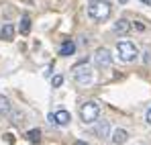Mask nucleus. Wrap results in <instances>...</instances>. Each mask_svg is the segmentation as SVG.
<instances>
[{"label":"nucleus","mask_w":151,"mask_h":145,"mask_svg":"<svg viewBox=\"0 0 151 145\" xmlns=\"http://www.w3.org/2000/svg\"><path fill=\"white\" fill-rule=\"evenodd\" d=\"M110 12H112V6L106 0H92L88 4V17L96 23H104L110 17Z\"/></svg>","instance_id":"obj_1"},{"label":"nucleus","mask_w":151,"mask_h":145,"mask_svg":"<svg viewBox=\"0 0 151 145\" xmlns=\"http://www.w3.org/2000/svg\"><path fill=\"white\" fill-rule=\"evenodd\" d=\"M80 117H82V121L86 123V125L96 123V121H98V117H100V106H98V102H96V100H88V102H84L82 108H80Z\"/></svg>","instance_id":"obj_2"},{"label":"nucleus","mask_w":151,"mask_h":145,"mask_svg":"<svg viewBox=\"0 0 151 145\" xmlns=\"http://www.w3.org/2000/svg\"><path fill=\"white\" fill-rule=\"evenodd\" d=\"M116 49H119V57H121L123 61H135V57L139 55L135 43H131V41H127V39L125 41H119Z\"/></svg>","instance_id":"obj_3"},{"label":"nucleus","mask_w":151,"mask_h":145,"mask_svg":"<svg viewBox=\"0 0 151 145\" xmlns=\"http://www.w3.org/2000/svg\"><path fill=\"white\" fill-rule=\"evenodd\" d=\"M94 63H96L98 68H110V66H112V55H110V51H108V49H98V51L94 53Z\"/></svg>","instance_id":"obj_4"},{"label":"nucleus","mask_w":151,"mask_h":145,"mask_svg":"<svg viewBox=\"0 0 151 145\" xmlns=\"http://www.w3.org/2000/svg\"><path fill=\"white\" fill-rule=\"evenodd\" d=\"M47 119H49V123L57 125V127H65V125H70V121H72V115L68 110H57V113H51Z\"/></svg>","instance_id":"obj_5"},{"label":"nucleus","mask_w":151,"mask_h":145,"mask_svg":"<svg viewBox=\"0 0 151 145\" xmlns=\"http://www.w3.org/2000/svg\"><path fill=\"white\" fill-rule=\"evenodd\" d=\"M74 78H76V82L82 84V86H84V84H90V82H92V70H90L88 66H86V68H80V66H78L74 70Z\"/></svg>","instance_id":"obj_6"},{"label":"nucleus","mask_w":151,"mask_h":145,"mask_svg":"<svg viewBox=\"0 0 151 145\" xmlns=\"http://www.w3.org/2000/svg\"><path fill=\"white\" fill-rule=\"evenodd\" d=\"M129 141V133H127L125 129H114V133H112V143L114 145H123Z\"/></svg>","instance_id":"obj_7"},{"label":"nucleus","mask_w":151,"mask_h":145,"mask_svg":"<svg viewBox=\"0 0 151 145\" xmlns=\"http://www.w3.org/2000/svg\"><path fill=\"white\" fill-rule=\"evenodd\" d=\"M112 29H114V33H119V35H127V33L131 31V23H129L127 19H119Z\"/></svg>","instance_id":"obj_8"},{"label":"nucleus","mask_w":151,"mask_h":145,"mask_svg":"<svg viewBox=\"0 0 151 145\" xmlns=\"http://www.w3.org/2000/svg\"><path fill=\"white\" fill-rule=\"evenodd\" d=\"M108 133H110V123H108V121H100V123H98V127H96V135H98L100 139H106Z\"/></svg>","instance_id":"obj_9"},{"label":"nucleus","mask_w":151,"mask_h":145,"mask_svg":"<svg viewBox=\"0 0 151 145\" xmlns=\"http://www.w3.org/2000/svg\"><path fill=\"white\" fill-rule=\"evenodd\" d=\"M74 51H76V43L74 41H65V43L61 45V49H59V55L70 57V55H74Z\"/></svg>","instance_id":"obj_10"},{"label":"nucleus","mask_w":151,"mask_h":145,"mask_svg":"<svg viewBox=\"0 0 151 145\" xmlns=\"http://www.w3.org/2000/svg\"><path fill=\"white\" fill-rule=\"evenodd\" d=\"M0 37H2L4 41H12V37H14V27L6 23L2 27V31H0Z\"/></svg>","instance_id":"obj_11"},{"label":"nucleus","mask_w":151,"mask_h":145,"mask_svg":"<svg viewBox=\"0 0 151 145\" xmlns=\"http://www.w3.org/2000/svg\"><path fill=\"white\" fill-rule=\"evenodd\" d=\"M10 115V100L6 96H0V117Z\"/></svg>","instance_id":"obj_12"},{"label":"nucleus","mask_w":151,"mask_h":145,"mask_svg":"<svg viewBox=\"0 0 151 145\" xmlns=\"http://www.w3.org/2000/svg\"><path fill=\"white\" fill-rule=\"evenodd\" d=\"M29 31H31V19L25 14V17L21 19V33H23V35H29Z\"/></svg>","instance_id":"obj_13"},{"label":"nucleus","mask_w":151,"mask_h":145,"mask_svg":"<svg viewBox=\"0 0 151 145\" xmlns=\"http://www.w3.org/2000/svg\"><path fill=\"white\" fill-rule=\"evenodd\" d=\"M39 135H41V131H39V129L29 131V139H31V141H39Z\"/></svg>","instance_id":"obj_14"},{"label":"nucleus","mask_w":151,"mask_h":145,"mask_svg":"<svg viewBox=\"0 0 151 145\" xmlns=\"http://www.w3.org/2000/svg\"><path fill=\"white\" fill-rule=\"evenodd\" d=\"M51 82H53V88H59V86L63 84V76H55Z\"/></svg>","instance_id":"obj_15"},{"label":"nucleus","mask_w":151,"mask_h":145,"mask_svg":"<svg viewBox=\"0 0 151 145\" xmlns=\"http://www.w3.org/2000/svg\"><path fill=\"white\" fill-rule=\"evenodd\" d=\"M143 59H145V63H151V49L149 47L145 49V57H143Z\"/></svg>","instance_id":"obj_16"},{"label":"nucleus","mask_w":151,"mask_h":145,"mask_svg":"<svg viewBox=\"0 0 151 145\" xmlns=\"http://www.w3.org/2000/svg\"><path fill=\"white\" fill-rule=\"evenodd\" d=\"M145 121H147V123L151 125V106L147 108V115H145Z\"/></svg>","instance_id":"obj_17"},{"label":"nucleus","mask_w":151,"mask_h":145,"mask_svg":"<svg viewBox=\"0 0 151 145\" xmlns=\"http://www.w3.org/2000/svg\"><path fill=\"white\" fill-rule=\"evenodd\" d=\"M127 2H129V0H119V4H127Z\"/></svg>","instance_id":"obj_18"}]
</instances>
